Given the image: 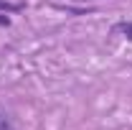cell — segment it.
Here are the masks:
<instances>
[{
  "instance_id": "6da1fadb",
  "label": "cell",
  "mask_w": 132,
  "mask_h": 130,
  "mask_svg": "<svg viewBox=\"0 0 132 130\" xmlns=\"http://www.w3.org/2000/svg\"><path fill=\"white\" fill-rule=\"evenodd\" d=\"M112 33L114 36H122V38H127L132 44V20H117L114 26H112Z\"/></svg>"
},
{
  "instance_id": "7a4b0ae2",
  "label": "cell",
  "mask_w": 132,
  "mask_h": 130,
  "mask_svg": "<svg viewBox=\"0 0 132 130\" xmlns=\"http://www.w3.org/2000/svg\"><path fill=\"white\" fill-rule=\"evenodd\" d=\"M26 10V3L18 0V3H10V0H0V13H20Z\"/></svg>"
},
{
  "instance_id": "3957f363",
  "label": "cell",
  "mask_w": 132,
  "mask_h": 130,
  "mask_svg": "<svg viewBox=\"0 0 132 130\" xmlns=\"http://www.w3.org/2000/svg\"><path fill=\"white\" fill-rule=\"evenodd\" d=\"M0 130H18L15 122H13V117H10V112L0 105Z\"/></svg>"
},
{
  "instance_id": "277c9868",
  "label": "cell",
  "mask_w": 132,
  "mask_h": 130,
  "mask_svg": "<svg viewBox=\"0 0 132 130\" xmlns=\"http://www.w3.org/2000/svg\"><path fill=\"white\" fill-rule=\"evenodd\" d=\"M10 23H13L10 18H8V16H3V13H0V28H10Z\"/></svg>"
},
{
  "instance_id": "5b68a950",
  "label": "cell",
  "mask_w": 132,
  "mask_h": 130,
  "mask_svg": "<svg viewBox=\"0 0 132 130\" xmlns=\"http://www.w3.org/2000/svg\"><path fill=\"white\" fill-rule=\"evenodd\" d=\"M76 3H94V0H76Z\"/></svg>"
}]
</instances>
